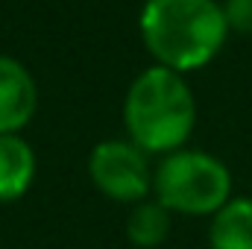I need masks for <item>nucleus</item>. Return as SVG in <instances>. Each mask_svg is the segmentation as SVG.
<instances>
[{
	"mask_svg": "<svg viewBox=\"0 0 252 249\" xmlns=\"http://www.w3.org/2000/svg\"><path fill=\"white\" fill-rule=\"evenodd\" d=\"M138 30L156 64L182 76L205 67L229 38V24L217 0H147Z\"/></svg>",
	"mask_w": 252,
	"mask_h": 249,
	"instance_id": "nucleus-1",
	"label": "nucleus"
},
{
	"mask_svg": "<svg viewBox=\"0 0 252 249\" xmlns=\"http://www.w3.org/2000/svg\"><path fill=\"white\" fill-rule=\"evenodd\" d=\"M126 138L147 156H170L188 144L196 126V97L182 73L153 64L124 97Z\"/></svg>",
	"mask_w": 252,
	"mask_h": 249,
	"instance_id": "nucleus-2",
	"label": "nucleus"
},
{
	"mask_svg": "<svg viewBox=\"0 0 252 249\" xmlns=\"http://www.w3.org/2000/svg\"><path fill=\"white\" fill-rule=\"evenodd\" d=\"M153 193L170 214L214 217L232 199V173L217 156L182 147L156 167Z\"/></svg>",
	"mask_w": 252,
	"mask_h": 249,
	"instance_id": "nucleus-3",
	"label": "nucleus"
},
{
	"mask_svg": "<svg viewBox=\"0 0 252 249\" xmlns=\"http://www.w3.org/2000/svg\"><path fill=\"white\" fill-rule=\"evenodd\" d=\"M150 156L129 138H106L88 156V179L106 199L138 205L153 193Z\"/></svg>",
	"mask_w": 252,
	"mask_h": 249,
	"instance_id": "nucleus-4",
	"label": "nucleus"
},
{
	"mask_svg": "<svg viewBox=\"0 0 252 249\" xmlns=\"http://www.w3.org/2000/svg\"><path fill=\"white\" fill-rule=\"evenodd\" d=\"M38 85L27 64L15 56L0 53V135H21V129L35 118Z\"/></svg>",
	"mask_w": 252,
	"mask_h": 249,
	"instance_id": "nucleus-5",
	"label": "nucleus"
},
{
	"mask_svg": "<svg viewBox=\"0 0 252 249\" xmlns=\"http://www.w3.org/2000/svg\"><path fill=\"white\" fill-rule=\"evenodd\" d=\"M35 153L21 135H0V205L21 199L35 182Z\"/></svg>",
	"mask_w": 252,
	"mask_h": 249,
	"instance_id": "nucleus-6",
	"label": "nucleus"
},
{
	"mask_svg": "<svg viewBox=\"0 0 252 249\" xmlns=\"http://www.w3.org/2000/svg\"><path fill=\"white\" fill-rule=\"evenodd\" d=\"M211 249H252V196H232L208 229Z\"/></svg>",
	"mask_w": 252,
	"mask_h": 249,
	"instance_id": "nucleus-7",
	"label": "nucleus"
},
{
	"mask_svg": "<svg viewBox=\"0 0 252 249\" xmlns=\"http://www.w3.org/2000/svg\"><path fill=\"white\" fill-rule=\"evenodd\" d=\"M173 214L158 199H144L126 214V238L138 249H156L170 238Z\"/></svg>",
	"mask_w": 252,
	"mask_h": 249,
	"instance_id": "nucleus-8",
	"label": "nucleus"
},
{
	"mask_svg": "<svg viewBox=\"0 0 252 249\" xmlns=\"http://www.w3.org/2000/svg\"><path fill=\"white\" fill-rule=\"evenodd\" d=\"M223 15L229 30L252 35V0H226L223 3Z\"/></svg>",
	"mask_w": 252,
	"mask_h": 249,
	"instance_id": "nucleus-9",
	"label": "nucleus"
}]
</instances>
